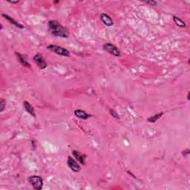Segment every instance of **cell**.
Listing matches in <instances>:
<instances>
[{"mask_svg": "<svg viewBox=\"0 0 190 190\" xmlns=\"http://www.w3.org/2000/svg\"><path fill=\"white\" fill-rule=\"evenodd\" d=\"M189 96H190V93H188V94H187V100H189Z\"/></svg>", "mask_w": 190, "mask_h": 190, "instance_id": "obj_21", "label": "cell"}, {"mask_svg": "<svg viewBox=\"0 0 190 190\" xmlns=\"http://www.w3.org/2000/svg\"><path fill=\"white\" fill-rule=\"evenodd\" d=\"M48 30L49 32L55 37L67 38L69 36V32L68 29L62 26L57 21L51 20L48 22Z\"/></svg>", "mask_w": 190, "mask_h": 190, "instance_id": "obj_1", "label": "cell"}, {"mask_svg": "<svg viewBox=\"0 0 190 190\" xmlns=\"http://www.w3.org/2000/svg\"><path fill=\"white\" fill-rule=\"evenodd\" d=\"M47 48L51 52L57 54V55L62 56V57H69L70 52L67 49L64 48L60 47V46L55 45H50L47 46Z\"/></svg>", "mask_w": 190, "mask_h": 190, "instance_id": "obj_2", "label": "cell"}, {"mask_svg": "<svg viewBox=\"0 0 190 190\" xmlns=\"http://www.w3.org/2000/svg\"><path fill=\"white\" fill-rule=\"evenodd\" d=\"M72 155H73L74 157L76 158V160H78L81 164L82 165L86 164V155H83V154L80 153V152L76 150L72 152Z\"/></svg>", "mask_w": 190, "mask_h": 190, "instance_id": "obj_8", "label": "cell"}, {"mask_svg": "<svg viewBox=\"0 0 190 190\" xmlns=\"http://www.w3.org/2000/svg\"><path fill=\"white\" fill-rule=\"evenodd\" d=\"M103 49L109 54L115 56V57L121 56V51H119V49L115 45L111 44V43H106V44L103 45Z\"/></svg>", "mask_w": 190, "mask_h": 190, "instance_id": "obj_4", "label": "cell"}, {"mask_svg": "<svg viewBox=\"0 0 190 190\" xmlns=\"http://www.w3.org/2000/svg\"><path fill=\"white\" fill-rule=\"evenodd\" d=\"M2 16H3V17L5 18V19H6V20H8V22H10V23L12 24V25H13V26H15L16 27H17L18 28H20V29H23L24 28V26H22V24L19 23V22H17L16 21H15L14 19H13V18L11 17V16H9L8 15L3 13V14H2Z\"/></svg>", "mask_w": 190, "mask_h": 190, "instance_id": "obj_9", "label": "cell"}, {"mask_svg": "<svg viewBox=\"0 0 190 190\" xmlns=\"http://www.w3.org/2000/svg\"><path fill=\"white\" fill-rule=\"evenodd\" d=\"M67 164L69 167L71 171H73L74 172H79L80 171V166L77 163L76 160L74 159L71 158V157H68V160H67Z\"/></svg>", "mask_w": 190, "mask_h": 190, "instance_id": "obj_6", "label": "cell"}, {"mask_svg": "<svg viewBox=\"0 0 190 190\" xmlns=\"http://www.w3.org/2000/svg\"><path fill=\"white\" fill-rule=\"evenodd\" d=\"M33 61L36 62L37 66L40 68V69H45L47 68V62L45 60L44 57L41 55L40 54H37L33 57Z\"/></svg>", "mask_w": 190, "mask_h": 190, "instance_id": "obj_5", "label": "cell"}, {"mask_svg": "<svg viewBox=\"0 0 190 190\" xmlns=\"http://www.w3.org/2000/svg\"><path fill=\"white\" fill-rule=\"evenodd\" d=\"M109 111H110V114H111V115L113 116V117H114L115 119H117V120H118V119H120V117L118 116L117 113H116L115 111H114L113 109H110Z\"/></svg>", "mask_w": 190, "mask_h": 190, "instance_id": "obj_16", "label": "cell"}, {"mask_svg": "<svg viewBox=\"0 0 190 190\" xmlns=\"http://www.w3.org/2000/svg\"><path fill=\"white\" fill-rule=\"evenodd\" d=\"M28 182L34 189L41 190L43 186V179L40 176L33 175L28 177Z\"/></svg>", "mask_w": 190, "mask_h": 190, "instance_id": "obj_3", "label": "cell"}, {"mask_svg": "<svg viewBox=\"0 0 190 190\" xmlns=\"http://www.w3.org/2000/svg\"><path fill=\"white\" fill-rule=\"evenodd\" d=\"M100 20L102 21V22L104 24L105 26H108V27H111V26H112L114 25V22H113L112 19L108 14H106V13H101V15H100Z\"/></svg>", "mask_w": 190, "mask_h": 190, "instance_id": "obj_7", "label": "cell"}, {"mask_svg": "<svg viewBox=\"0 0 190 190\" xmlns=\"http://www.w3.org/2000/svg\"><path fill=\"white\" fill-rule=\"evenodd\" d=\"M23 106H24V108H25V109H26V111H27L28 113H29V114H30V115L33 116V117H36L34 108L32 107V106L28 103V101L24 102Z\"/></svg>", "mask_w": 190, "mask_h": 190, "instance_id": "obj_11", "label": "cell"}, {"mask_svg": "<svg viewBox=\"0 0 190 190\" xmlns=\"http://www.w3.org/2000/svg\"><path fill=\"white\" fill-rule=\"evenodd\" d=\"M8 2L11 4H16V3H19V0H16V1H8Z\"/></svg>", "mask_w": 190, "mask_h": 190, "instance_id": "obj_19", "label": "cell"}, {"mask_svg": "<svg viewBox=\"0 0 190 190\" xmlns=\"http://www.w3.org/2000/svg\"><path fill=\"white\" fill-rule=\"evenodd\" d=\"M146 2L147 4H149V5H152V6H155V5H156L157 4V2H155V1H146Z\"/></svg>", "mask_w": 190, "mask_h": 190, "instance_id": "obj_17", "label": "cell"}, {"mask_svg": "<svg viewBox=\"0 0 190 190\" xmlns=\"http://www.w3.org/2000/svg\"><path fill=\"white\" fill-rule=\"evenodd\" d=\"M15 54H16V57H17V59H18V61H19V62H20L21 65H22L23 66L28 67V68H30V64H29L28 62L27 61H26V60H25V58H24V57H22V56L20 54H19V53L16 52V53H15Z\"/></svg>", "mask_w": 190, "mask_h": 190, "instance_id": "obj_12", "label": "cell"}, {"mask_svg": "<svg viewBox=\"0 0 190 190\" xmlns=\"http://www.w3.org/2000/svg\"><path fill=\"white\" fill-rule=\"evenodd\" d=\"M5 106H6V101H5L3 99H1V101H0V107H1V108H0V112H2V111H4Z\"/></svg>", "mask_w": 190, "mask_h": 190, "instance_id": "obj_15", "label": "cell"}, {"mask_svg": "<svg viewBox=\"0 0 190 190\" xmlns=\"http://www.w3.org/2000/svg\"><path fill=\"white\" fill-rule=\"evenodd\" d=\"M32 145H33V149H36V146H35V141L32 140Z\"/></svg>", "mask_w": 190, "mask_h": 190, "instance_id": "obj_20", "label": "cell"}, {"mask_svg": "<svg viewBox=\"0 0 190 190\" xmlns=\"http://www.w3.org/2000/svg\"><path fill=\"white\" fill-rule=\"evenodd\" d=\"M173 20H174V23L177 25L178 27L180 28H185L186 27V23L178 16H173Z\"/></svg>", "mask_w": 190, "mask_h": 190, "instance_id": "obj_13", "label": "cell"}, {"mask_svg": "<svg viewBox=\"0 0 190 190\" xmlns=\"http://www.w3.org/2000/svg\"><path fill=\"white\" fill-rule=\"evenodd\" d=\"M163 112H160V113H158V114H155V115L154 116H152V117H149V118L147 119V121L148 122H150V123H155L157 122V121H158L159 119L160 118V117L163 116Z\"/></svg>", "mask_w": 190, "mask_h": 190, "instance_id": "obj_14", "label": "cell"}, {"mask_svg": "<svg viewBox=\"0 0 190 190\" xmlns=\"http://www.w3.org/2000/svg\"><path fill=\"white\" fill-rule=\"evenodd\" d=\"M189 152H190L189 149H186V150L183 151V152H182L183 156H186V155H189Z\"/></svg>", "mask_w": 190, "mask_h": 190, "instance_id": "obj_18", "label": "cell"}, {"mask_svg": "<svg viewBox=\"0 0 190 190\" xmlns=\"http://www.w3.org/2000/svg\"><path fill=\"white\" fill-rule=\"evenodd\" d=\"M74 115L76 116V117H77L78 118L82 119V120H86V119H88L90 117V115H89L88 113H86V111H82V110L81 109L75 110Z\"/></svg>", "mask_w": 190, "mask_h": 190, "instance_id": "obj_10", "label": "cell"}]
</instances>
